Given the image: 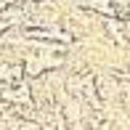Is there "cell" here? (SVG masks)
<instances>
[{
	"mask_svg": "<svg viewBox=\"0 0 130 130\" xmlns=\"http://www.w3.org/2000/svg\"><path fill=\"white\" fill-rule=\"evenodd\" d=\"M3 29H5V24H0V32H3Z\"/></svg>",
	"mask_w": 130,
	"mask_h": 130,
	"instance_id": "6da1fadb",
	"label": "cell"
}]
</instances>
